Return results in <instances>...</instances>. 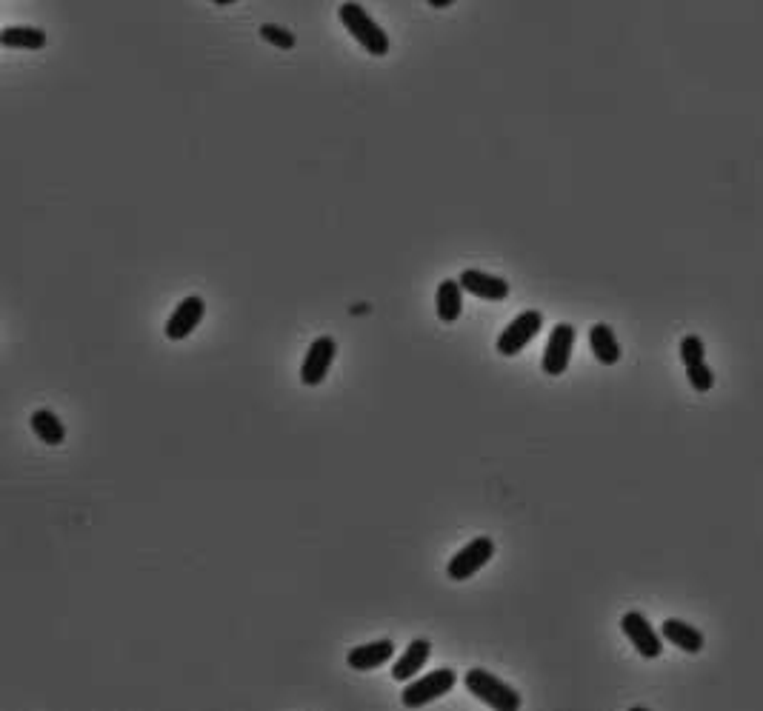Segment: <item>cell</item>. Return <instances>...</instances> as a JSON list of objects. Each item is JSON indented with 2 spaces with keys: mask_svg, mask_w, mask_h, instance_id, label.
Wrapping results in <instances>:
<instances>
[{
  "mask_svg": "<svg viewBox=\"0 0 763 711\" xmlns=\"http://www.w3.org/2000/svg\"><path fill=\"white\" fill-rule=\"evenodd\" d=\"M203 315H206V300H203L201 295L183 297L181 303L175 306V312H172L169 320H166V329H163V332H166L169 340L181 343V340H186V337L198 329V323L203 320Z\"/></svg>",
  "mask_w": 763,
  "mask_h": 711,
  "instance_id": "9c48e42d",
  "label": "cell"
},
{
  "mask_svg": "<svg viewBox=\"0 0 763 711\" xmlns=\"http://www.w3.org/2000/svg\"><path fill=\"white\" fill-rule=\"evenodd\" d=\"M661 634L666 643H672L675 649H681V652L686 654H698L703 646H706L703 632H698L695 626H689V623H683V620H675V617L663 620Z\"/></svg>",
  "mask_w": 763,
  "mask_h": 711,
  "instance_id": "4fadbf2b",
  "label": "cell"
},
{
  "mask_svg": "<svg viewBox=\"0 0 763 711\" xmlns=\"http://www.w3.org/2000/svg\"><path fill=\"white\" fill-rule=\"evenodd\" d=\"M426 3H429L432 9H446V6H452L455 0H426Z\"/></svg>",
  "mask_w": 763,
  "mask_h": 711,
  "instance_id": "44dd1931",
  "label": "cell"
},
{
  "mask_svg": "<svg viewBox=\"0 0 763 711\" xmlns=\"http://www.w3.org/2000/svg\"><path fill=\"white\" fill-rule=\"evenodd\" d=\"M492 554H495V540L481 534V537L469 540L463 549H458V552L452 554V560H449V566H446V577L455 580V583L469 580V577H475V574L481 572L483 566L492 560Z\"/></svg>",
  "mask_w": 763,
  "mask_h": 711,
  "instance_id": "277c9868",
  "label": "cell"
},
{
  "mask_svg": "<svg viewBox=\"0 0 763 711\" xmlns=\"http://www.w3.org/2000/svg\"><path fill=\"white\" fill-rule=\"evenodd\" d=\"M429 654H432V643H429L426 637H415V640L406 646V652L395 660V666H392V680L409 683V680L426 666Z\"/></svg>",
  "mask_w": 763,
  "mask_h": 711,
  "instance_id": "7c38bea8",
  "label": "cell"
},
{
  "mask_svg": "<svg viewBox=\"0 0 763 711\" xmlns=\"http://www.w3.org/2000/svg\"><path fill=\"white\" fill-rule=\"evenodd\" d=\"M335 355H338V343H335V337H329V335L315 337L301 363L303 386H321L323 380H326V375H329V369H332V360H335Z\"/></svg>",
  "mask_w": 763,
  "mask_h": 711,
  "instance_id": "ba28073f",
  "label": "cell"
},
{
  "mask_svg": "<svg viewBox=\"0 0 763 711\" xmlns=\"http://www.w3.org/2000/svg\"><path fill=\"white\" fill-rule=\"evenodd\" d=\"M575 340H578V332H575L572 323H558L549 332V340H546V349H543L541 357L543 375L561 377L569 369V360L575 352Z\"/></svg>",
  "mask_w": 763,
  "mask_h": 711,
  "instance_id": "8992f818",
  "label": "cell"
},
{
  "mask_svg": "<svg viewBox=\"0 0 763 711\" xmlns=\"http://www.w3.org/2000/svg\"><path fill=\"white\" fill-rule=\"evenodd\" d=\"M681 360L683 366H695V363H703L706 360V346L698 335H686L681 340Z\"/></svg>",
  "mask_w": 763,
  "mask_h": 711,
  "instance_id": "ffe728a7",
  "label": "cell"
},
{
  "mask_svg": "<svg viewBox=\"0 0 763 711\" xmlns=\"http://www.w3.org/2000/svg\"><path fill=\"white\" fill-rule=\"evenodd\" d=\"M261 38L266 40V43H272L275 49H283V52L295 49V35H292L289 29H283V26H275V23H263Z\"/></svg>",
  "mask_w": 763,
  "mask_h": 711,
  "instance_id": "d6986e66",
  "label": "cell"
},
{
  "mask_svg": "<svg viewBox=\"0 0 763 711\" xmlns=\"http://www.w3.org/2000/svg\"><path fill=\"white\" fill-rule=\"evenodd\" d=\"M458 677L452 669H435V672L423 674L418 680H409L406 689L401 692V703L406 709H423L435 700H441L455 689Z\"/></svg>",
  "mask_w": 763,
  "mask_h": 711,
  "instance_id": "3957f363",
  "label": "cell"
},
{
  "mask_svg": "<svg viewBox=\"0 0 763 711\" xmlns=\"http://www.w3.org/2000/svg\"><path fill=\"white\" fill-rule=\"evenodd\" d=\"M461 286L466 295L481 297V300H506L509 297V280L498 275H489V272H481V269H463L461 272Z\"/></svg>",
  "mask_w": 763,
  "mask_h": 711,
  "instance_id": "30bf717a",
  "label": "cell"
},
{
  "mask_svg": "<svg viewBox=\"0 0 763 711\" xmlns=\"http://www.w3.org/2000/svg\"><path fill=\"white\" fill-rule=\"evenodd\" d=\"M621 629L632 649L641 654L643 660H658L663 654V634L652 629V623L641 612H626L621 617Z\"/></svg>",
  "mask_w": 763,
  "mask_h": 711,
  "instance_id": "52a82bcc",
  "label": "cell"
},
{
  "mask_svg": "<svg viewBox=\"0 0 763 711\" xmlns=\"http://www.w3.org/2000/svg\"><path fill=\"white\" fill-rule=\"evenodd\" d=\"M392 657H395V643L389 637H383V640H372V643L355 646L352 652L346 654V666L355 669V672H372V669L386 666Z\"/></svg>",
  "mask_w": 763,
  "mask_h": 711,
  "instance_id": "8fae6325",
  "label": "cell"
},
{
  "mask_svg": "<svg viewBox=\"0 0 763 711\" xmlns=\"http://www.w3.org/2000/svg\"><path fill=\"white\" fill-rule=\"evenodd\" d=\"M0 43L6 49H26V52H38L46 46V32L35 26H6L0 32Z\"/></svg>",
  "mask_w": 763,
  "mask_h": 711,
  "instance_id": "2e32d148",
  "label": "cell"
},
{
  "mask_svg": "<svg viewBox=\"0 0 763 711\" xmlns=\"http://www.w3.org/2000/svg\"><path fill=\"white\" fill-rule=\"evenodd\" d=\"M215 6H229V3H238V0H212Z\"/></svg>",
  "mask_w": 763,
  "mask_h": 711,
  "instance_id": "7402d4cb",
  "label": "cell"
},
{
  "mask_svg": "<svg viewBox=\"0 0 763 711\" xmlns=\"http://www.w3.org/2000/svg\"><path fill=\"white\" fill-rule=\"evenodd\" d=\"M686 380H689V386H692L698 395H706V392L715 386V372H712L709 363L703 360V363H695V366H686Z\"/></svg>",
  "mask_w": 763,
  "mask_h": 711,
  "instance_id": "ac0fdd59",
  "label": "cell"
},
{
  "mask_svg": "<svg viewBox=\"0 0 763 711\" xmlns=\"http://www.w3.org/2000/svg\"><path fill=\"white\" fill-rule=\"evenodd\" d=\"M435 312L441 323H455L463 312V286L461 280H443L435 295Z\"/></svg>",
  "mask_w": 763,
  "mask_h": 711,
  "instance_id": "9a60e30c",
  "label": "cell"
},
{
  "mask_svg": "<svg viewBox=\"0 0 763 711\" xmlns=\"http://www.w3.org/2000/svg\"><path fill=\"white\" fill-rule=\"evenodd\" d=\"M338 18L346 26V32L358 40L369 55H375V58L389 55V35L375 23V18L363 9L361 3H343L338 9Z\"/></svg>",
  "mask_w": 763,
  "mask_h": 711,
  "instance_id": "7a4b0ae2",
  "label": "cell"
},
{
  "mask_svg": "<svg viewBox=\"0 0 763 711\" xmlns=\"http://www.w3.org/2000/svg\"><path fill=\"white\" fill-rule=\"evenodd\" d=\"M32 432L46 446H63V440H66V429H63V423L52 409H35L32 412Z\"/></svg>",
  "mask_w": 763,
  "mask_h": 711,
  "instance_id": "e0dca14e",
  "label": "cell"
},
{
  "mask_svg": "<svg viewBox=\"0 0 763 711\" xmlns=\"http://www.w3.org/2000/svg\"><path fill=\"white\" fill-rule=\"evenodd\" d=\"M543 329V315L538 309H526L521 315L515 317L506 329L498 337V355L503 357H515L521 355L523 349L535 340V337L541 335Z\"/></svg>",
  "mask_w": 763,
  "mask_h": 711,
  "instance_id": "5b68a950",
  "label": "cell"
},
{
  "mask_svg": "<svg viewBox=\"0 0 763 711\" xmlns=\"http://www.w3.org/2000/svg\"><path fill=\"white\" fill-rule=\"evenodd\" d=\"M466 692L472 694L475 700H481L483 706L495 711H518L521 709V694L515 692L509 683H503L501 677H495L486 669H469L463 677Z\"/></svg>",
  "mask_w": 763,
  "mask_h": 711,
  "instance_id": "6da1fadb",
  "label": "cell"
},
{
  "mask_svg": "<svg viewBox=\"0 0 763 711\" xmlns=\"http://www.w3.org/2000/svg\"><path fill=\"white\" fill-rule=\"evenodd\" d=\"M589 346H592V355L601 366H615L621 360V343H618V335L612 332V326L606 323H595L589 329Z\"/></svg>",
  "mask_w": 763,
  "mask_h": 711,
  "instance_id": "5bb4252c",
  "label": "cell"
}]
</instances>
